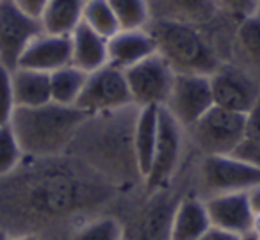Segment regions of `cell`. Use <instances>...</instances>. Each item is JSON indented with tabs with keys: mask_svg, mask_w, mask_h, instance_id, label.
Segmentation results:
<instances>
[{
	"mask_svg": "<svg viewBox=\"0 0 260 240\" xmlns=\"http://www.w3.org/2000/svg\"><path fill=\"white\" fill-rule=\"evenodd\" d=\"M143 194L126 196L66 153L23 157L15 171L0 176V229L8 235L72 231L96 215H123Z\"/></svg>",
	"mask_w": 260,
	"mask_h": 240,
	"instance_id": "6da1fadb",
	"label": "cell"
},
{
	"mask_svg": "<svg viewBox=\"0 0 260 240\" xmlns=\"http://www.w3.org/2000/svg\"><path fill=\"white\" fill-rule=\"evenodd\" d=\"M136 105L87 116L66 155L77 158L126 196L145 192L134 151Z\"/></svg>",
	"mask_w": 260,
	"mask_h": 240,
	"instance_id": "7a4b0ae2",
	"label": "cell"
},
{
	"mask_svg": "<svg viewBox=\"0 0 260 240\" xmlns=\"http://www.w3.org/2000/svg\"><path fill=\"white\" fill-rule=\"evenodd\" d=\"M86 118L75 105L50 101L40 107H16L11 128L25 157H57L68 151Z\"/></svg>",
	"mask_w": 260,
	"mask_h": 240,
	"instance_id": "3957f363",
	"label": "cell"
},
{
	"mask_svg": "<svg viewBox=\"0 0 260 240\" xmlns=\"http://www.w3.org/2000/svg\"><path fill=\"white\" fill-rule=\"evenodd\" d=\"M155 41L157 54L175 73L210 77L223 62L210 47L202 25L175 20H152L146 27Z\"/></svg>",
	"mask_w": 260,
	"mask_h": 240,
	"instance_id": "277c9868",
	"label": "cell"
},
{
	"mask_svg": "<svg viewBox=\"0 0 260 240\" xmlns=\"http://www.w3.org/2000/svg\"><path fill=\"white\" fill-rule=\"evenodd\" d=\"M189 192L203 201L221 194L251 192L260 185V169L235 155L200 157L189 150L185 160Z\"/></svg>",
	"mask_w": 260,
	"mask_h": 240,
	"instance_id": "5b68a950",
	"label": "cell"
},
{
	"mask_svg": "<svg viewBox=\"0 0 260 240\" xmlns=\"http://www.w3.org/2000/svg\"><path fill=\"white\" fill-rule=\"evenodd\" d=\"M187 146L200 157L234 155L246 139L244 114L232 112L214 105L189 128H185Z\"/></svg>",
	"mask_w": 260,
	"mask_h": 240,
	"instance_id": "8992f818",
	"label": "cell"
},
{
	"mask_svg": "<svg viewBox=\"0 0 260 240\" xmlns=\"http://www.w3.org/2000/svg\"><path fill=\"white\" fill-rule=\"evenodd\" d=\"M189 155L185 130L164 107L159 109V135L155 153L145 178V194H153L171 187L180 175Z\"/></svg>",
	"mask_w": 260,
	"mask_h": 240,
	"instance_id": "52a82bcc",
	"label": "cell"
},
{
	"mask_svg": "<svg viewBox=\"0 0 260 240\" xmlns=\"http://www.w3.org/2000/svg\"><path fill=\"white\" fill-rule=\"evenodd\" d=\"M175 77L166 59L159 54L146 57L132 68L125 70V79L128 84L132 104L136 107H164L170 98Z\"/></svg>",
	"mask_w": 260,
	"mask_h": 240,
	"instance_id": "ba28073f",
	"label": "cell"
},
{
	"mask_svg": "<svg viewBox=\"0 0 260 240\" xmlns=\"http://www.w3.org/2000/svg\"><path fill=\"white\" fill-rule=\"evenodd\" d=\"M130 105L134 104H132L125 72L111 64H105L96 72L87 73L86 86L75 107H79L84 114L93 116L102 114V112L119 111Z\"/></svg>",
	"mask_w": 260,
	"mask_h": 240,
	"instance_id": "9c48e42d",
	"label": "cell"
},
{
	"mask_svg": "<svg viewBox=\"0 0 260 240\" xmlns=\"http://www.w3.org/2000/svg\"><path fill=\"white\" fill-rule=\"evenodd\" d=\"M212 107L214 96L209 77L177 73L164 109L184 126V130L198 121Z\"/></svg>",
	"mask_w": 260,
	"mask_h": 240,
	"instance_id": "30bf717a",
	"label": "cell"
},
{
	"mask_svg": "<svg viewBox=\"0 0 260 240\" xmlns=\"http://www.w3.org/2000/svg\"><path fill=\"white\" fill-rule=\"evenodd\" d=\"M41 32L40 20L30 18L13 0H0V64L15 70L27 45Z\"/></svg>",
	"mask_w": 260,
	"mask_h": 240,
	"instance_id": "8fae6325",
	"label": "cell"
},
{
	"mask_svg": "<svg viewBox=\"0 0 260 240\" xmlns=\"http://www.w3.org/2000/svg\"><path fill=\"white\" fill-rule=\"evenodd\" d=\"M210 79L214 105L246 114L260 100V84L230 62H223Z\"/></svg>",
	"mask_w": 260,
	"mask_h": 240,
	"instance_id": "7c38bea8",
	"label": "cell"
},
{
	"mask_svg": "<svg viewBox=\"0 0 260 240\" xmlns=\"http://www.w3.org/2000/svg\"><path fill=\"white\" fill-rule=\"evenodd\" d=\"M205 207L212 226L239 236L251 233L255 210L251 207L249 192H232L209 197L205 199Z\"/></svg>",
	"mask_w": 260,
	"mask_h": 240,
	"instance_id": "4fadbf2b",
	"label": "cell"
},
{
	"mask_svg": "<svg viewBox=\"0 0 260 240\" xmlns=\"http://www.w3.org/2000/svg\"><path fill=\"white\" fill-rule=\"evenodd\" d=\"M68 64H72V41H70V36H54V34H47L41 30L27 45L16 68L54 73L55 70Z\"/></svg>",
	"mask_w": 260,
	"mask_h": 240,
	"instance_id": "5bb4252c",
	"label": "cell"
},
{
	"mask_svg": "<svg viewBox=\"0 0 260 240\" xmlns=\"http://www.w3.org/2000/svg\"><path fill=\"white\" fill-rule=\"evenodd\" d=\"M228 62L260 84V16L239 20L230 43Z\"/></svg>",
	"mask_w": 260,
	"mask_h": 240,
	"instance_id": "9a60e30c",
	"label": "cell"
},
{
	"mask_svg": "<svg viewBox=\"0 0 260 240\" xmlns=\"http://www.w3.org/2000/svg\"><path fill=\"white\" fill-rule=\"evenodd\" d=\"M153 54H157L155 41L146 29L118 30L107 40V64L123 72Z\"/></svg>",
	"mask_w": 260,
	"mask_h": 240,
	"instance_id": "2e32d148",
	"label": "cell"
},
{
	"mask_svg": "<svg viewBox=\"0 0 260 240\" xmlns=\"http://www.w3.org/2000/svg\"><path fill=\"white\" fill-rule=\"evenodd\" d=\"M205 201L192 192H185L177 203L170 228V240H200L210 229Z\"/></svg>",
	"mask_w": 260,
	"mask_h": 240,
	"instance_id": "e0dca14e",
	"label": "cell"
},
{
	"mask_svg": "<svg viewBox=\"0 0 260 240\" xmlns=\"http://www.w3.org/2000/svg\"><path fill=\"white\" fill-rule=\"evenodd\" d=\"M152 20H175V22L205 25L219 15L216 0H148Z\"/></svg>",
	"mask_w": 260,
	"mask_h": 240,
	"instance_id": "ac0fdd59",
	"label": "cell"
},
{
	"mask_svg": "<svg viewBox=\"0 0 260 240\" xmlns=\"http://www.w3.org/2000/svg\"><path fill=\"white\" fill-rule=\"evenodd\" d=\"M72 41V64L86 73L96 72L109 62L107 59V40L86 23H80L70 36Z\"/></svg>",
	"mask_w": 260,
	"mask_h": 240,
	"instance_id": "d6986e66",
	"label": "cell"
},
{
	"mask_svg": "<svg viewBox=\"0 0 260 240\" xmlns=\"http://www.w3.org/2000/svg\"><path fill=\"white\" fill-rule=\"evenodd\" d=\"M13 93L16 107H40L50 104V73L27 68L11 70Z\"/></svg>",
	"mask_w": 260,
	"mask_h": 240,
	"instance_id": "ffe728a7",
	"label": "cell"
},
{
	"mask_svg": "<svg viewBox=\"0 0 260 240\" xmlns=\"http://www.w3.org/2000/svg\"><path fill=\"white\" fill-rule=\"evenodd\" d=\"M159 135V107L138 109L134 126V151L143 180L150 171Z\"/></svg>",
	"mask_w": 260,
	"mask_h": 240,
	"instance_id": "44dd1931",
	"label": "cell"
},
{
	"mask_svg": "<svg viewBox=\"0 0 260 240\" xmlns=\"http://www.w3.org/2000/svg\"><path fill=\"white\" fill-rule=\"evenodd\" d=\"M86 0H48L40 16L41 30L54 36H72L82 23Z\"/></svg>",
	"mask_w": 260,
	"mask_h": 240,
	"instance_id": "7402d4cb",
	"label": "cell"
},
{
	"mask_svg": "<svg viewBox=\"0 0 260 240\" xmlns=\"http://www.w3.org/2000/svg\"><path fill=\"white\" fill-rule=\"evenodd\" d=\"M68 240H125V221L119 214L96 215L73 228Z\"/></svg>",
	"mask_w": 260,
	"mask_h": 240,
	"instance_id": "603a6c76",
	"label": "cell"
},
{
	"mask_svg": "<svg viewBox=\"0 0 260 240\" xmlns=\"http://www.w3.org/2000/svg\"><path fill=\"white\" fill-rule=\"evenodd\" d=\"M87 73L77 66L68 64L50 73L52 101L59 105H77L82 89L86 86Z\"/></svg>",
	"mask_w": 260,
	"mask_h": 240,
	"instance_id": "cb8c5ba5",
	"label": "cell"
},
{
	"mask_svg": "<svg viewBox=\"0 0 260 240\" xmlns=\"http://www.w3.org/2000/svg\"><path fill=\"white\" fill-rule=\"evenodd\" d=\"M118 20L119 30H143L152 22L148 0H107Z\"/></svg>",
	"mask_w": 260,
	"mask_h": 240,
	"instance_id": "d4e9b609",
	"label": "cell"
},
{
	"mask_svg": "<svg viewBox=\"0 0 260 240\" xmlns=\"http://www.w3.org/2000/svg\"><path fill=\"white\" fill-rule=\"evenodd\" d=\"M82 23H86L91 30L104 36L105 40L112 38L119 30L118 20L107 0H86Z\"/></svg>",
	"mask_w": 260,
	"mask_h": 240,
	"instance_id": "484cf974",
	"label": "cell"
},
{
	"mask_svg": "<svg viewBox=\"0 0 260 240\" xmlns=\"http://www.w3.org/2000/svg\"><path fill=\"white\" fill-rule=\"evenodd\" d=\"M23 151L11 125L0 126V176L13 173L23 160Z\"/></svg>",
	"mask_w": 260,
	"mask_h": 240,
	"instance_id": "4316f807",
	"label": "cell"
},
{
	"mask_svg": "<svg viewBox=\"0 0 260 240\" xmlns=\"http://www.w3.org/2000/svg\"><path fill=\"white\" fill-rule=\"evenodd\" d=\"M16 111L15 93H13L11 70L0 64V126L11 125L13 114Z\"/></svg>",
	"mask_w": 260,
	"mask_h": 240,
	"instance_id": "83f0119b",
	"label": "cell"
},
{
	"mask_svg": "<svg viewBox=\"0 0 260 240\" xmlns=\"http://www.w3.org/2000/svg\"><path fill=\"white\" fill-rule=\"evenodd\" d=\"M217 9L234 20H244L258 13V0H216Z\"/></svg>",
	"mask_w": 260,
	"mask_h": 240,
	"instance_id": "f1b7e54d",
	"label": "cell"
},
{
	"mask_svg": "<svg viewBox=\"0 0 260 240\" xmlns=\"http://www.w3.org/2000/svg\"><path fill=\"white\" fill-rule=\"evenodd\" d=\"M234 155L241 160L248 162V164L255 165L260 169V141H253V139H244L239 148L234 151Z\"/></svg>",
	"mask_w": 260,
	"mask_h": 240,
	"instance_id": "f546056e",
	"label": "cell"
},
{
	"mask_svg": "<svg viewBox=\"0 0 260 240\" xmlns=\"http://www.w3.org/2000/svg\"><path fill=\"white\" fill-rule=\"evenodd\" d=\"M246 139L260 141V100L244 114Z\"/></svg>",
	"mask_w": 260,
	"mask_h": 240,
	"instance_id": "4dcf8cb0",
	"label": "cell"
},
{
	"mask_svg": "<svg viewBox=\"0 0 260 240\" xmlns=\"http://www.w3.org/2000/svg\"><path fill=\"white\" fill-rule=\"evenodd\" d=\"M20 9H22L25 15H29L30 18H36L40 20L41 13L45 11L47 8L48 0H13Z\"/></svg>",
	"mask_w": 260,
	"mask_h": 240,
	"instance_id": "1f68e13d",
	"label": "cell"
},
{
	"mask_svg": "<svg viewBox=\"0 0 260 240\" xmlns=\"http://www.w3.org/2000/svg\"><path fill=\"white\" fill-rule=\"evenodd\" d=\"M242 236L235 235V233H230L226 229L216 228V226H210V229L202 236L200 240H241Z\"/></svg>",
	"mask_w": 260,
	"mask_h": 240,
	"instance_id": "d6a6232c",
	"label": "cell"
},
{
	"mask_svg": "<svg viewBox=\"0 0 260 240\" xmlns=\"http://www.w3.org/2000/svg\"><path fill=\"white\" fill-rule=\"evenodd\" d=\"M249 199H251V207L255 212H260V185L249 192Z\"/></svg>",
	"mask_w": 260,
	"mask_h": 240,
	"instance_id": "836d02e7",
	"label": "cell"
},
{
	"mask_svg": "<svg viewBox=\"0 0 260 240\" xmlns=\"http://www.w3.org/2000/svg\"><path fill=\"white\" fill-rule=\"evenodd\" d=\"M68 233L70 231H52L41 236H43V240H68Z\"/></svg>",
	"mask_w": 260,
	"mask_h": 240,
	"instance_id": "e575fe53",
	"label": "cell"
},
{
	"mask_svg": "<svg viewBox=\"0 0 260 240\" xmlns=\"http://www.w3.org/2000/svg\"><path fill=\"white\" fill-rule=\"evenodd\" d=\"M9 240H43V236L27 233V235H9Z\"/></svg>",
	"mask_w": 260,
	"mask_h": 240,
	"instance_id": "d590c367",
	"label": "cell"
},
{
	"mask_svg": "<svg viewBox=\"0 0 260 240\" xmlns=\"http://www.w3.org/2000/svg\"><path fill=\"white\" fill-rule=\"evenodd\" d=\"M253 235H256L260 238V212H255V219H253Z\"/></svg>",
	"mask_w": 260,
	"mask_h": 240,
	"instance_id": "8d00e7d4",
	"label": "cell"
},
{
	"mask_svg": "<svg viewBox=\"0 0 260 240\" xmlns=\"http://www.w3.org/2000/svg\"><path fill=\"white\" fill-rule=\"evenodd\" d=\"M241 240H258V236H256V235H253V233H248V235H244Z\"/></svg>",
	"mask_w": 260,
	"mask_h": 240,
	"instance_id": "74e56055",
	"label": "cell"
},
{
	"mask_svg": "<svg viewBox=\"0 0 260 240\" xmlns=\"http://www.w3.org/2000/svg\"><path fill=\"white\" fill-rule=\"evenodd\" d=\"M0 240H9V235L6 231H2V229H0Z\"/></svg>",
	"mask_w": 260,
	"mask_h": 240,
	"instance_id": "f35d334b",
	"label": "cell"
},
{
	"mask_svg": "<svg viewBox=\"0 0 260 240\" xmlns=\"http://www.w3.org/2000/svg\"><path fill=\"white\" fill-rule=\"evenodd\" d=\"M256 15H258V16H260V0H258V13H256Z\"/></svg>",
	"mask_w": 260,
	"mask_h": 240,
	"instance_id": "ab89813d",
	"label": "cell"
},
{
	"mask_svg": "<svg viewBox=\"0 0 260 240\" xmlns=\"http://www.w3.org/2000/svg\"><path fill=\"white\" fill-rule=\"evenodd\" d=\"M258 240H260V238H258Z\"/></svg>",
	"mask_w": 260,
	"mask_h": 240,
	"instance_id": "60d3db41",
	"label": "cell"
}]
</instances>
